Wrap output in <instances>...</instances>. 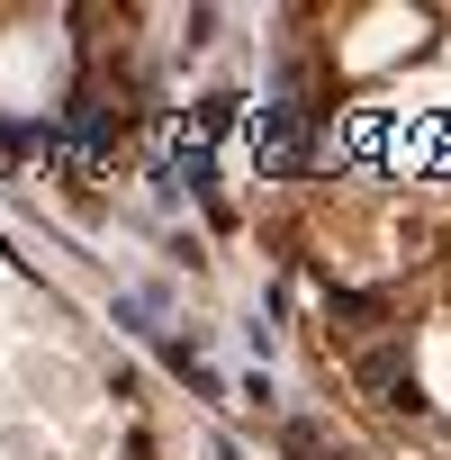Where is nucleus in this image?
Instances as JSON below:
<instances>
[{"label": "nucleus", "mask_w": 451, "mask_h": 460, "mask_svg": "<svg viewBox=\"0 0 451 460\" xmlns=\"http://www.w3.org/2000/svg\"><path fill=\"white\" fill-rule=\"evenodd\" d=\"M289 460H325V433L316 424H289Z\"/></svg>", "instance_id": "f257e3e1"}]
</instances>
